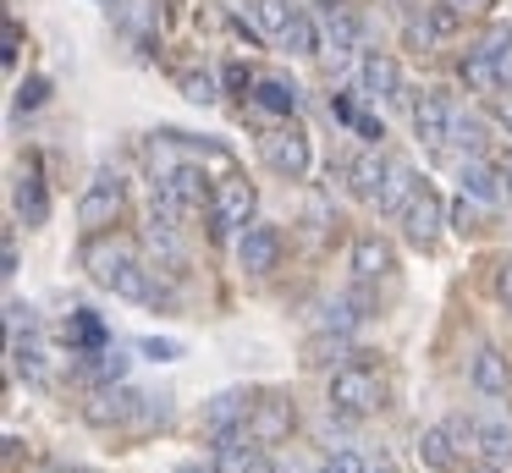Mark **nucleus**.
I'll return each mask as SVG.
<instances>
[{
    "label": "nucleus",
    "instance_id": "nucleus-43",
    "mask_svg": "<svg viewBox=\"0 0 512 473\" xmlns=\"http://www.w3.org/2000/svg\"><path fill=\"white\" fill-rule=\"evenodd\" d=\"M67 473H100V468H67Z\"/></svg>",
    "mask_w": 512,
    "mask_h": 473
},
{
    "label": "nucleus",
    "instance_id": "nucleus-3",
    "mask_svg": "<svg viewBox=\"0 0 512 473\" xmlns=\"http://www.w3.org/2000/svg\"><path fill=\"white\" fill-rule=\"evenodd\" d=\"M122 204H127L122 176H116V171H100L89 187H83V198H78V220H83L89 231H105V226H116Z\"/></svg>",
    "mask_w": 512,
    "mask_h": 473
},
{
    "label": "nucleus",
    "instance_id": "nucleus-36",
    "mask_svg": "<svg viewBox=\"0 0 512 473\" xmlns=\"http://www.w3.org/2000/svg\"><path fill=\"white\" fill-rule=\"evenodd\" d=\"M490 116H496L501 127H512V99H507V94H496V99H490Z\"/></svg>",
    "mask_w": 512,
    "mask_h": 473
},
{
    "label": "nucleus",
    "instance_id": "nucleus-33",
    "mask_svg": "<svg viewBox=\"0 0 512 473\" xmlns=\"http://www.w3.org/2000/svg\"><path fill=\"white\" fill-rule=\"evenodd\" d=\"M6 314H12V336H23V325L34 330V308H28V303H17V297H12V303H6Z\"/></svg>",
    "mask_w": 512,
    "mask_h": 473
},
{
    "label": "nucleus",
    "instance_id": "nucleus-31",
    "mask_svg": "<svg viewBox=\"0 0 512 473\" xmlns=\"http://www.w3.org/2000/svg\"><path fill=\"white\" fill-rule=\"evenodd\" d=\"M490 292H496L501 308H512V259L496 264V275H490Z\"/></svg>",
    "mask_w": 512,
    "mask_h": 473
},
{
    "label": "nucleus",
    "instance_id": "nucleus-21",
    "mask_svg": "<svg viewBox=\"0 0 512 473\" xmlns=\"http://www.w3.org/2000/svg\"><path fill=\"white\" fill-rule=\"evenodd\" d=\"M501 182H507V176H501V165H485L479 154H468V160H463V193L496 204V198H501Z\"/></svg>",
    "mask_w": 512,
    "mask_h": 473
},
{
    "label": "nucleus",
    "instance_id": "nucleus-32",
    "mask_svg": "<svg viewBox=\"0 0 512 473\" xmlns=\"http://www.w3.org/2000/svg\"><path fill=\"white\" fill-rule=\"evenodd\" d=\"M138 352H144V358H160V363H171V358H182V347H177V341H160V336H149V341H138Z\"/></svg>",
    "mask_w": 512,
    "mask_h": 473
},
{
    "label": "nucleus",
    "instance_id": "nucleus-15",
    "mask_svg": "<svg viewBox=\"0 0 512 473\" xmlns=\"http://www.w3.org/2000/svg\"><path fill=\"white\" fill-rule=\"evenodd\" d=\"M457 457H463V446L452 440V429H446V424H430V429L419 435V462H424V468L452 473V468H457Z\"/></svg>",
    "mask_w": 512,
    "mask_h": 473
},
{
    "label": "nucleus",
    "instance_id": "nucleus-44",
    "mask_svg": "<svg viewBox=\"0 0 512 473\" xmlns=\"http://www.w3.org/2000/svg\"><path fill=\"white\" fill-rule=\"evenodd\" d=\"M490 473H496V468H490Z\"/></svg>",
    "mask_w": 512,
    "mask_h": 473
},
{
    "label": "nucleus",
    "instance_id": "nucleus-27",
    "mask_svg": "<svg viewBox=\"0 0 512 473\" xmlns=\"http://www.w3.org/2000/svg\"><path fill=\"white\" fill-rule=\"evenodd\" d=\"M452 143H457V149H468V154H479V143H485V121L457 110V116H452Z\"/></svg>",
    "mask_w": 512,
    "mask_h": 473
},
{
    "label": "nucleus",
    "instance_id": "nucleus-19",
    "mask_svg": "<svg viewBox=\"0 0 512 473\" xmlns=\"http://www.w3.org/2000/svg\"><path fill=\"white\" fill-rule=\"evenodd\" d=\"M254 99H259L265 110H276V116H298L303 88L287 83V77H259V83H254Z\"/></svg>",
    "mask_w": 512,
    "mask_h": 473
},
{
    "label": "nucleus",
    "instance_id": "nucleus-25",
    "mask_svg": "<svg viewBox=\"0 0 512 473\" xmlns=\"http://www.w3.org/2000/svg\"><path fill=\"white\" fill-rule=\"evenodd\" d=\"M83 374H89V380H100V385H122L127 380V358H122V352H111V347H100V352H89Z\"/></svg>",
    "mask_w": 512,
    "mask_h": 473
},
{
    "label": "nucleus",
    "instance_id": "nucleus-38",
    "mask_svg": "<svg viewBox=\"0 0 512 473\" xmlns=\"http://www.w3.org/2000/svg\"><path fill=\"white\" fill-rule=\"evenodd\" d=\"M171 473H221V468H215V462H210V468H204V462H177Z\"/></svg>",
    "mask_w": 512,
    "mask_h": 473
},
{
    "label": "nucleus",
    "instance_id": "nucleus-16",
    "mask_svg": "<svg viewBox=\"0 0 512 473\" xmlns=\"http://www.w3.org/2000/svg\"><path fill=\"white\" fill-rule=\"evenodd\" d=\"M479 457H485V468H507L512 462V418H479Z\"/></svg>",
    "mask_w": 512,
    "mask_h": 473
},
{
    "label": "nucleus",
    "instance_id": "nucleus-34",
    "mask_svg": "<svg viewBox=\"0 0 512 473\" xmlns=\"http://www.w3.org/2000/svg\"><path fill=\"white\" fill-rule=\"evenodd\" d=\"M45 77H28V83H23V94H17V99H23V105H45Z\"/></svg>",
    "mask_w": 512,
    "mask_h": 473
},
{
    "label": "nucleus",
    "instance_id": "nucleus-39",
    "mask_svg": "<svg viewBox=\"0 0 512 473\" xmlns=\"http://www.w3.org/2000/svg\"><path fill=\"white\" fill-rule=\"evenodd\" d=\"M446 6H452V11H463V17H468V11H479L485 0H446Z\"/></svg>",
    "mask_w": 512,
    "mask_h": 473
},
{
    "label": "nucleus",
    "instance_id": "nucleus-35",
    "mask_svg": "<svg viewBox=\"0 0 512 473\" xmlns=\"http://www.w3.org/2000/svg\"><path fill=\"white\" fill-rule=\"evenodd\" d=\"M353 127L364 132V138H386V127H380L375 116H364V110H358V116H353Z\"/></svg>",
    "mask_w": 512,
    "mask_h": 473
},
{
    "label": "nucleus",
    "instance_id": "nucleus-9",
    "mask_svg": "<svg viewBox=\"0 0 512 473\" xmlns=\"http://www.w3.org/2000/svg\"><path fill=\"white\" fill-rule=\"evenodd\" d=\"M358 88H364V99H397L402 94V66L391 61V55H380V50H369L364 61H358Z\"/></svg>",
    "mask_w": 512,
    "mask_h": 473
},
{
    "label": "nucleus",
    "instance_id": "nucleus-8",
    "mask_svg": "<svg viewBox=\"0 0 512 473\" xmlns=\"http://www.w3.org/2000/svg\"><path fill=\"white\" fill-rule=\"evenodd\" d=\"M452 116H457V105L441 94V88H430V94L413 105V132H419L430 149H441V143H452Z\"/></svg>",
    "mask_w": 512,
    "mask_h": 473
},
{
    "label": "nucleus",
    "instance_id": "nucleus-1",
    "mask_svg": "<svg viewBox=\"0 0 512 473\" xmlns=\"http://www.w3.org/2000/svg\"><path fill=\"white\" fill-rule=\"evenodd\" d=\"M83 264L94 270V281L111 286L116 297H127V303H160V286L149 281V270L133 259V253L122 248V242H105L94 237L89 248H83Z\"/></svg>",
    "mask_w": 512,
    "mask_h": 473
},
{
    "label": "nucleus",
    "instance_id": "nucleus-24",
    "mask_svg": "<svg viewBox=\"0 0 512 473\" xmlns=\"http://www.w3.org/2000/svg\"><path fill=\"white\" fill-rule=\"evenodd\" d=\"M248 407H254V402H248L243 391H221V396H210V413H204V418H210V429L248 424Z\"/></svg>",
    "mask_w": 512,
    "mask_h": 473
},
{
    "label": "nucleus",
    "instance_id": "nucleus-37",
    "mask_svg": "<svg viewBox=\"0 0 512 473\" xmlns=\"http://www.w3.org/2000/svg\"><path fill=\"white\" fill-rule=\"evenodd\" d=\"M0 264H6L0 275H17V264H23V259H17V242L12 237H6V248H0Z\"/></svg>",
    "mask_w": 512,
    "mask_h": 473
},
{
    "label": "nucleus",
    "instance_id": "nucleus-18",
    "mask_svg": "<svg viewBox=\"0 0 512 473\" xmlns=\"http://www.w3.org/2000/svg\"><path fill=\"white\" fill-rule=\"evenodd\" d=\"M457 72H463V83H468V88H479V94H496V88L507 83V72H501L496 55L474 50V44H468V55H463V66H457Z\"/></svg>",
    "mask_w": 512,
    "mask_h": 473
},
{
    "label": "nucleus",
    "instance_id": "nucleus-13",
    "mask_svg": "<svg viewBox=\"0 0 512 473\" xmlns=\"http://www.w3.org/2000/svg\"><path fill=\"white\" fill-rule=\"evenodd\" d=\"M138 402H144L138 391H127V385H111V391H100L89 407H83V413H89V424L111 429V424H127V418L138 413Z\"/></svg>",
    "mask_w": 512,
    "mask_h": 473
},
{
    "label": "nucleus",
    "instance_id": "nucleus-4",
    "mask_svg": "<svg viewBox=\"0 0 512 473\" xmlns=\"http://www.w3.org/2000/svg\"><path fill=\"white\" fill-rule=\"evenodd\" d=\"M210 220H215V231H248L254 226V187L243 176H226L210 193Z\"/></svg>",
    "mask_w": 512,
    "mask_h": 473
},
{
    "label": "nucleus",
    "instance_id": "nucleus-28",
    "mask_svg": "<svg viewBox=\"0 0 512 473\" xmlns=\"http://www.w3.org/2000/svg\"><path fill=\"white\" fill-rule=\"evenodd\" d=\"M479 220H485V198L463 193V198H457V204H452V226H457V231H463V237H468V231H479Z\"/></svg>",
    "mask_w": 512,
    "mask_h": 473
},
{
    "label": "nucleus",
    "instance_id": "nucleus-41",
    "mask_svg": "<svg viewBox=\"0 0 512 473\" xmlns=\"http://www.w3.org/2000/svg\"><path fill=\"white\" fill-rule=\"evenodd\" d=\"M496 165H501V176H507V182H512V149H507V154H501V160H496Z\"/></svg>",
    "mask_w": 512,
    "mask_h": 473
},
{
    "label": "nucleus",
    "instance_id": "nucleus-5",
    "mask_svg": "<svg viewBox=\"0 0 512 473\" xmlns=\"http://www.w3.org/2000/svg\"><path fill=\"white\" fill-rule=\"evenodd\" d=\"M259 154H265L270 171H276V176H292V182L309 171V138H303L298 127H270L265 138H259Z\"/></svg>",
    "mask_w": 512,
    "mask_h": 473
},
{
    "label": "nucleus",
    "instance_id": "nucleus-29",
    "mask_svg": "<svg viewBox=\"0 0 512 473\" xmlns=\"http://www.w3.org/2000/svg\"><path fill=\"white\" fill-rule=\"evenodd\" d=\"M320 473H369V462L358 457V451H347V446H342V451H331V457L320 462Z\"/></svg>",
    "mask_w": 512,
    "mask_h": 473
},
{
    "label": "nucleus",
    "instance_id": "nucleus-42",
    "mask_svg": "<svg viewBox=\"0 0 512 473\" xmlns=\"http://www.w3.org/2000/svg\"><path fill=\"white\" fill-rule=\"evenodd\" d=\"M265 473H287V468H281V462H270V457H265Z\"/></svg>",
    "mask_w": 512,
    "mask_h": 473
},
{
    "label": "nucleus",
    "instance_id": "nucleus-10",
    "mask_svg": "<svg viewBox=\"0 0 512 473\" xmlns=\"http://www.w3.org/2000/svg\"><path fill=\"white\" fill-rule=\"evenodd\" d=\"M292 424H298V413H292V402H281V396H265V402L248 407V429H254V440H265V446L287 440Z\"/></svg>",
    "mask_w": 512,
    "mask_h": 473
},
{
    "label": "nucleus",
    "instance_id": "nucleus-12",
    "mask_svg": "<svg viewBox=\"0 0 512 473\" xmlns=\"http://www.w3.org/2000/svg\"><path fill=\"white\" fill-rule=\"evenodd\" d=\"M391 171H397V160H386L380 149H369L364 160H353V165H347V182H353V193L364 198V204H380V193H386Z\"/></svg>",
    "mask_w": 512,
    "mask_h": 473
},
{
    "label": "nucleus",
    "instance_id": "nucleus-11",
    "mask_svg": "<svg viewBox=\"0 0 512 473\" xmlns=\"http://www.w3.org/2000/svg\"><path fill=\"white\" fill-rule=\"evenodd\" d=\"M468 385H474L479 396H507L512 391V363L501 358L496 347H479L474 358H468Z\"/></svg>",
    "mask_w": 512,
    "mask_h": 473
},
{
    "label": "nucleus",
    "instance_id": "nucleus-6",
    "mask_svg": "<svg viewBox=\"0 0 512 473\" xmlns=\"http://www.w3.org/2000/svg\"><path fill=\"white\" fill-rule=\"evenodd\" d=\"M441 226H446V204H441V193H435L430 182L419 187V198H413L408 209H402V237L413 242V248H430L435 237H441Z\"/></svg>",
    "mask_w": 512,
    "mask_h": 473
},
{
    "label": "nucleus",
    "instance_id": "nucleus-7",
    "mask_svg": "<svg viewBox=\"0 0 512 473\" xmlns=\"http://www.w3.org/2000/svg\"><path fill=\"white\" fill-rule=\"evenodd\" d=\"M237 264H243L248 275H270L281 264V231L276 226H248V231H237Z\"/></svg>",
    "mask_w": 512,
    "mask_h": 473
},
{
    "label": "nucleus",
    "instance_id": "nucleus-14",
    "mask_svg": "<svg viewBox=\"0 0 512 473\" xmlns=\"http://www.w3.org/2000/svg\"><path fill=\"white\" fill-rule=\"evenodd\" d=\"M391 270V242L380 231H358L353 237V275L358 281H380Z\"/></svg>",
    "mask_w": 512,
    "mask_h": 473
},
{
    "label": "nucleus",
    "instance_id": "nucleus-22",
    "mask_svg": "<svg viewBox=\"0 0 512 473\" xmlns=\"http://www.w3.org/2000/svg\"><path fill=\"white\" fill-rule=\"evenodd\" d=\"M419 176H413V165H402L397 160V171H391V182H386V193H380V215H402V209L419 198Z\"/></svg>",
    "mask_w": 512,
    "mask_h": 473
},
{
    "label": "nucleus",
    "instance_id": "nucleus-30",
    "mask_svg": "<svg viewBox=\"0 0 512 473\" xmlns=\"http://www.w3.org/2000/svg\"><path fill=\"white\" fill-rule=\"evenodd\" d=\"M182 94L193 105H215V77H199V72H182Z\"/></svg>",
    "mask_w": 512,
    "mask_h": 473
},
{
    "label": "nucleus",
    "instance_id": "nucleus-2",
    "mask_svg": "<svg viewBox=\"0 0 512 473\" xmlns=\"http://www.w3.org/2000/svg\"><path fill=\"white\" fill-rule=\"evenodd\" d=\"M380 407V374L369 363H342L331 374V413L342 418H369Z\"/></svg>",
    "mask_w": 512,
    "mask_h": 473
},
{
    "label": "nucleus",
    "instance_id": "nucleus-26",
    "mask_svg": "<svg viewBox=\"0 0 512 473\" xmlns=\"http://www.w3.org/2000/svg\"><path fill=\"white\" fill-rule=\"evenodd\" d=\"M248 6H254V22H259L265 33H281V28L292 22V6H287V0H248Z\"/></svg>",
    "mask_w": 512,
    "mask_h": 473
},
{
    "label": "nucleus",
    "instance_id": "nucleus-17",
    "mask_svg": "<svg viewBox=\"0 0 512 473\" xmlns=\"http://www.w3.org/2000/svg\"><path fill=\"white\" fill-rule=\"evenodd\" d=\"M12 204H17V215H23L28 226H45V220H50V193H45V182H39L34 171H23V176H17Z\"/></svg>",
    "mask_w": 512,
    "mask_h": 473
},
{
    "label": "nucleus",
    "instance_id": "nucleus-23",
    "mask_svg": "<svg viewBox=\"0 0 512 473\" xmlns=\"http://www.w3.org/2000/svg\"><path fill=\"white\" fill-rule=\"evenodd\" d=\"M281 44H287L292 55H325L320 28H314V17H309V11H292V22L281 28Z\"/></svg>",
    "mask_w": 512,
    "mask_h": 473
},
{
    "label": "nucleus",
    "instance_id": "nucleus-20",
    "mask_svg": "<svg viewBox=\"0 0 512 473\" xmlns=\"http://www.w3.org/2000/svg\"><path fill=\"white\" fill-rule=\"evenodd\" d=\"M61 336H67V347H78L83 358L105 347V325H100V314H94V308H78V314L61 325Z\"/></svg>",
    "mask_w": 512,
    "mask_h": 473
},
{
    "label": "nucleus",
    "instance_id": "nucleus-40",
    "mask_svg": "<svg viewBox=\"0 0 512 473\" xmlns=\"http://www.w3.org/2000/svg\"><path fill=\"white\" fill-rule=\"evenodd\" d=\"M369 473H397V462H391V457H380V462H369Z\"/></svg>",
    "mask_w": 512,
    "mask_h": 473
}]
</instances>
